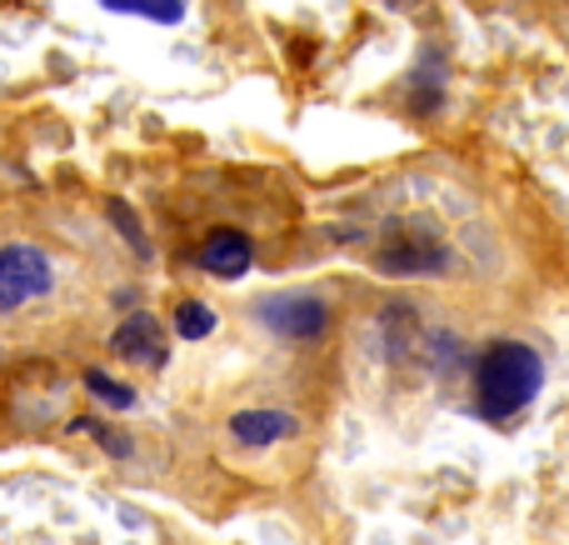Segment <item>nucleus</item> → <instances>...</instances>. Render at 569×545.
I'll use <instances>...</instances> for the list:
<instances>
[{"mask_svg":"<svg viewBox=\"0 0 569 545\" xmlns=\"http://www.w3.org/2000/svg\"><path fill=\"white\" fill-rule=\"evenodd\" d=\"M545 356L525 340H490L475 360V406L485 420H510L540 396Z\"/></svg>","mask_w":569,"mask_h":545,"instance_id":"nucleus-1","label":"nucleus"},{"mask_svg":"<svg viewBox=\"0 0 569 545\" xmlns=\"http://www.w3.org/2000/svg\"><path fill=\"white\" fill-rule=\"evenodd\" d=\"M256 320L284 340H320L330 330V306L310 290H280V296H260Z\"/></svg>","mask_w":569,"mask_h":545,"instance_id":"nucleus-2","label":"nucleus"},{"mask_svg":"<svg viewBox=\"0 0 569 545\" xmlns=\"http://www.w3.org/2000/svg\"><path fill=\"white\" fill-rule=\"evenodd\" d=\"M56 270L40 246H6L0 250V310H20L30 300L50 296Z\"/></svg>","mask_w":569,"mask_h":545,"instance_id":"nucleus-3","label":"nucleus"},{"mask_svg":"<svg viewBox=\"0 0 569 545\" xmlns=\"http://www.w3.org/2000/svg\"><path fill=\"white\" fill-rule=\"evenodd\" d=\"M110 350H116L120 360H130V366H146V370H160L170 360V340H166V326H160L156 316H130L116 326V336H110Z\"/></svg>","mask_w":569,"mask_h":545,"instance_id":"nucleus-4","label":"nucleus"},{"mask_svg":"<svg viewBox=\"0 0 569 545\" xmlns=\"http://www.w3.org/2000/svg\"><path fill=\"white\" fill-rule=\"evenodd\" d=\"M375 266L385 276H440V270H450V246H440V240H395L375 256Z\"/></svg>","mask_w":569,"mask_h":545,"instance_id":"nucleus-5","label":"nucleus"},{"mask_svg":"<svg viewBox=\"0 0 569 545\" xmlns=\"http://www.w3.org/2000/svg\"><path fill=\"white\" fill-rule=\"evenodd\" d=\"M250 266H256V246H250L246 230L220 226V230H210L206 246H200V270H210V276H220V280H240Z\"/></svg>","mask_w":569,"mask_h":545,"instance_id":"nucleus-6","label":"nucleus"},{"mask_svg":"<svg viewBox=\"0 0 569 545\" xmlns=\"http://www.w3.org/2000/svg\"><path fill=\"white\" fill-rule=\"evenodd\" d=\"M230 436H236L240 446H250V450L276 446V440L295 436V416H290V410H276V406L236 410V416H230Z\"/></svg>","mask_w":569,"mask_h":545,"instance_id":"nucleus-7","label":"nucleus"},{"mask_svg":"<svg viewBox=\"0 0 569 545\" xmlns=\"http://www.w3.org/2000/svg\"><path fill=\"white\" fill-rule=\"evenodd\" d=\"M210 330H216V310H210L206 300H180V310H176V336L206 340Z\"/></svg>","mask_w":569,"mask_h":545,"instance_id":"nucleus-8","label":"nucleus"},{"mask_svg":"<svg viewBox=\"0 0 569 545\" xmlns=\"http://www.w3.org/2000/svg\"><path fill=\"white\" fill-rule=\"evenodd\" d=\"M86 390L96 400H106V406H116V410H130L136 406V390L126 386V380H110L106 370H86Z\"/></svg>","mask_w":569,"mask_h":545,"instance_id":"nucleus-9","label":"nucleus"},{"mask_svg":"<svg viewBox=\"0 0 569 545\" xmlns=\"http://www.w3.org/2000/svg\"><path fill=\"white\" fill-rule=\"evenodd\" d=\"M110 10H120V16H150V20H180L186 10L176 6V0H110Z\"/></svg>","mask_w":569,"mask_h":545,"instance_id":"nucleus-10","label":"nucleus"},{"mask_svg":"<svg viewBox=\"0 0 569 545\" xmlns=\"http://www.w3.org/2000/svg\"><path fill=\"white\" fill-rule=\"evenodd\" d=\"M110 226H116L120 230V236H126L130 240V246H136L140 250V256H146V230H140V220H136V210H130L126 206V200H116V206H110Z\"/></svg>","mask_w":569,"mask_h":545,"instance_id":"nucleus-11","label":"nucleus"}]
</instances>
